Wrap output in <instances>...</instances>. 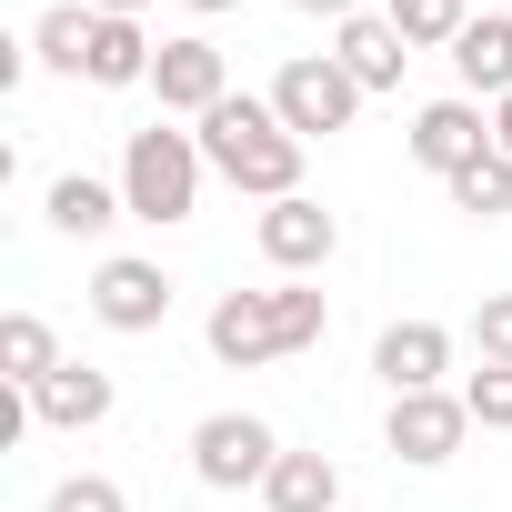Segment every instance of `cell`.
Masks as SVG:
<instances>
[{
	"mask_svg": "<svg viewBox=\"0 0 512 512\" xmlns=\"http://www.w3.org/2000/svg\"><path fill=\"white\" fill-rule=\"evenodd\" d=\"M322 332H332V302H322L312 282L221 292V302H211V322H201V342H211V362H221V372H262V362H282V352H312Z\"/></svg>",
	"mask_w": 512,
	"mask_h": 512,
	"instance_id": "cell-2",
	"label": "cell"
},
{
	"mask_svg": "<svg viewBox=\"0 0 512 512\" xmlns=\"http://www.w3.org/2000/svg\"><path fill=\"white\" fill-rule=\"evenodd\" d=\"M332 61H342L362 91H402V61H412V41H402L382 11H352V21L332 31Z\"/></svg>",
	"mask_w": 512,
	"mask_h": 512,
	"instance_id": "cell-13",
	"label": "cell"
},
{
	"mask_svg": "<svg viewBox=\"0 0 512 512\" xmlns=\"http://www.w3.org/2000/svg\"><path fill=\"white\" fill-rule=\"evenodd\" d=\"M492 151H512V101H492Z\"/></svg>",
	"mask_w": 512,
	"mask_h": 512,
	"instance_id": "cell-27",
	"label": "cell"
},
{
	"mask_svg": "<svg viewBox=\"0 0 512 512\" xmlns=\"http://www.w3.org/2000/svg\"><path fill=\"white\" fill-rule=\"evenodd\" d=\"M151 61H161V41L141 31V21H101L91 31V91H151Z\"/></svg>",
	"mask_w": 512,
	"mask_h": 512,
	"instance_id": "cell-16",
	"label": "cell"
},
{
	"mask_svg": "<svg viewBox=\"0 0 512 512\" xmlns=\"http://www.w3.org/2000/svg\"><path fill=\"white\" fill-rule=\"evenodd\" d=\"M201 181H211V161H201V131H171V121H151V131H131V141H121V201H131V221H151V231H181V221L201 211Z\"/></svg>",
	"mask_w": 512,
	"mask_h": 512,
	"instance_id": "cell-3",
	"label": "cell"
},
{
	"mask_svg": "<svg viewBox=\"0 0 512 512\" xmlns=\"http://www.w3.org/2000/svg\"><path fill=\"white\" fill-rule=\"evenodd\" d=\"M191 512H201V502H191Z\"/></svg>",
	"mask_w": 512,
	"mask_h": 512,
	"instance_id": "cell-29",
	"label": "cell"
},
{
	"mask_svg": "<svg viewBox=\"0 0 512 512\" xmlns=\"http://www.w3.org/2000/svg\"><path fill=\"white\" fill-rule=\"evenodd\" d=\"M171 302H181V282L161 262H141V251H111V262L91 272V322L101 332H161Z\"/></svg>",
	"mask_w": 512,
	"mask_h": 512,
	"instance_id": "cell-8",
	"label": "cell"
},
{
	"mask_svg": "<svg viewBox=\"0 0 512 512\" xmlns=\"http://www.w3.org/2000/svg\"><path fill=\"white\" fill-rule=\"evenodd\" d=\"M472 432H482V422H472V402H462V392H392L382 452H392V462H412V472H432V462H452Z\"/></svg>",
	"mask_w": 512,
	"mask_h": 512,
	"instance_id": "cell-7",
	"label": "cell"
},
{
	"mask_svg": "<svg viewBox=\"0 0 512 512\" xmlns=\"http://www.w3.org/2000/svg\"><path fill=\"white\" fill-rule=\"evenodd\" d=\"M251 241H262V262H272L282 282H312L332 251H342V221H332L312 191H292V201H272L262 221H251Z\"/></svg>",
	"mask_w": 512,
	"mask_h": 512,
	"instance_id": "cell-9",
	"label": "cell"
},
{
	"mask_svg": "<svg viewBox=\"0 0 512 512\" xmlns=\"http://www.w3.org/2000/svg\"><path fill=\"white\" fill-rule=\"evenodd\" d=\"M382 21L412 41V51H452L472 31V0H382Z\"/></svg>",
	"mask_w": 512,
	"mask_h": 512,
	"instance_id": "cell-20",
	"label": "cell"
},
{
	"mask_svg": "<svg viewBox=\"0 0 512 512\" xmlns=\"http://www.w3.org/2000/svg\"><path fill=\"white\" fill-rule=\"evenodd\" d=\"M462 101H512V11H472V31L442 51Z\"/></svg>",
	"mask_w": 512,
	"mask_h": 512,
	"instance_id": "cell-12",
	"label": "cell"
},
{
	"mask_svg": "<svg viewBox=\"0 0 512 512\" xmlns=\"http://www.w3.org/2000/svg\"><path fill=\"white\" fill-rule=\"evenodd\" d=\"M482 151H492V111H482V101L452 91V101H422V111H412V161H422V171L452 181V171H472Z\"/></svg>",
	"mask_w": 512,
	"mask_h": 512,
	"instance_id": "cell-10",
	"label": "cell"
},
{
	"mask_svg": "<svg viewBox=\"0 0 512 512\" xmlns=\"http://www.w3.org/2000/svg\"><path fill=\"white\" fill-rule=\"evenodd\" d=\"M472 352L512 372V292H482V302H472Z\"/></svg>",
	"mask_w": 512,
	"mask_h": 512,
	"instance_id": "cell-23",
	"label": "cell"
},
{
	"mask_svg": "<svg viewBox=\"0 0 512 512\" xmlns=\"http://www.w3.org/2000/svg\"><path fill=\"white\" fill-rule=\"evenodd\" d=\"M151 101H161V121H201V111H221V101H231V61H221V41H211V31H171L161 61H151Z\"/></svg>",
	"mask_w": 512,
	"mask_h": 512,
	"instance_id": "cell-6",
	"label": "cell"
},
{
	"mask_svg": "<svg viewBox=\"0 0 512 512\" xmlns=\"http://www.w3.org/2000/svg\"><path fill=\"white\" fill-rule=\"evenodd\" d=\"M272 512H342V462L332 452H282L272 482H262Z\"/></svg>",
	"mask_w": 512,
	"mask_h": 512,
	"instance_id": "cell-17",
	"label": "cell"
},
{
	"mask_svg": "<svg viewBox=\"0 0 512 512\" xmlns=\"http://www.w3.org/2000/svg\"><path fill=\"white\" fill-rule=\"evenodd\" d=\"M91 31H101V11H91V0H51V11L31 21V61L41 71H91Z\"/></svg>",
	"mask_w": 512,
	"mask_h": 512,
	"instance_id": "cell-18",
	"label": "cell"
},
{
	"mask_svg": "<svg viewBox=\"0 0 512 512\" xmlns=\"http://www.w3.org/2000/svg\"><path fill=\"white\" fill-rule=\"evenodd\" d=\"M91 11H101V21H141V11H151V0H91Z\"/></svg>",
	"mask_w": 512,
	"mask_h": 512,
	"instance_id": "cell-26",
	"label": "cell"
},
{
	"mask_svg": "<svg viewBox=\"0 0 512 512\" xmlns=\"http://www.w3.org/2000/svg\"><path fill=\"white\" fill-rule=\"evenodd\" d=\"M372 91L332 61V51H292L282 71H272V111L302 131V141H332V131H352V111H362Z\"/></svg>",
	"mask_w": 512,
	"mask_h": 512,
	"instance_id": "cell-4",
	"label": "cell"
},
{
	"mask_svg": "<svg viewBox=\"0 0 512 512\" xmlns=\"http://www.w3.org/2000/svg\"><path fill=\"white\" fill-rule=\"evenodd\" d=\"M51 512H131V492L111 472H71V482H51Z\"/></svg>",
	"mask_w": 512,
	"mask_h": 512,
	"instance_id": "cell-24",
	"label": "cell"
},
{
	"mask_svg": "<svg viewBox=\"0 0 512 512\" xmlns=\"http://www.w3.org/2000/svg\"><path fill=\"white\" fill-rule=\"evenodd\" d=\"M442 191H452V211H472V221H502V211H512V151H482V161H472V171H452Z\"/></svg>",
	"mask_w": 512,
	"mask_h": 512,
	"instance_id": "cell-21",
	"label": "cell"
},
{
	"mask_svg": "<svg viewBox=\"0 0 512 512\" xmlns=\"http://www.w3.org/2000/svg\"><path fill=\"white\" fill-rule=\"evenodd\" d=\"M181 11H201V21H221V11H241V0H181Z\"/></svg>",
	"mask_w": 512,
	"mask_h": 512,
	"instance_id": "cell-28",
	"label": "cell"
},
{
	"mask_svg": "<svg viewBox=\"0 0 512 512\" xmlns=\"http://www.w3.org/2000/svg\"><path fill=\"white\" fill-rule=\"evenodd\" d=\"M462 402H472L482 432H512V372H502V362H482V372L462 382Z\"/></svg>",
	"mask_w": 512,
	"mask_h": 512,
	"instance_id": "cell-22",
	"label": "cell"
},
{
	"mask_svg": "<svg viewBox=\"0 0 512 512\" xmlns=\"http://www.w3.org/2000/svg\"><path fill=\"white\" fill-rule=\"evenodd\" d=\"M272 462H282V432L262 422V412H211L201 432H191V472L211 482V492H262L272 482Z\"/></svg>",
	"mask_w": 512,
	"mask_h": 512,
	"instance_id": "cell-5",
	"label": "cell"
},
{
	"mask_svg": "<svg viewBox=\"0 0 512 512\" xmlns=\"http://www.w3.org/2000/svg\"><path fill=\"white\" fill-rule=\"evenodd\" d=\"M41 221H51L61 241H101L111 221H131V201H121V181H91V171H61V181H51V201H41Z\"/></svg>",
	"mask_w": 512,
	"mask_h": 512,
	"instance_id": "cell-14",
	"label": "cell"
},
{
	"mask_svg": "<svg viewBox=\"0 0 512 512\" xmlns=\"http://www.w3.org/2000/svg\"><path fill=\"white\" fill-rule=\"evenodd\" d=\"M372 372L392 382V392H442V372H452V332L442 322H382V342H372Z\"/></svg>",
	"mask_w": 512,
	"mask_h": 512,
	"instance_id": "cell-11",
	"label": "cell"
},
{
	"mask_svg": "<svg viewBox=\"0 0 512 512\" xmlns=\"http://www.w3.org/2000/svg\"><path fill=\"white\" fill-rule=\"evenodd\" d=\"M61 372V332L41 322V312H11V322H0V382H11V392H41Z\"/></svg>",
	"mask_w": 512,
	"mask_h": 512,
	"instance_id": "cell-19",
	"label": "cell"
},
{
	"mask_svg": "<svg viewBox=\"0 0 512 512\" xmlns=\"http://www.w3.org/2000/svg\"><path fill=\"white\" fill-rule=\"evenodd\" d=\"M201 131V161H211V181H231L241 201H292L302 191V161H312V141L272 111V91H231L221 111H201L191 121Z\"/></svg>",
	"mask_w": 512,
	"mask_h": 512,
	"instance_id": "cell-1",
	"label": "cell"
},
{
	"mask_svg": "<svg viewBox=\"0 0 512 512\" xmlns=\"http://www.w3.org/2000/svg\"><path fill=\"white\" fill-rule=\"evenodd\" d=\"M111 372H91V362H61L41 392H31V422H51V432H91V422H111Z\"/></svg>",
	"mask_w": 512,
	"mask_h": 512,
	"instance_id": "cell-15",
	"label": "cell"
},
{
	"mask_svg": "<svg viewBox=\"0 0 512 512\" xmlns=\"http://www.w3.org/2000/svg\"><path fill=\"white\" fill-rule=\"evenodd\" d=\"M292 11H302V21H332V31H342V21L362 11V0H292Z\"/></svg>",
	"mask_w": 512,
	"mask_h": 512,
	"instance_id": "cell-25",
	"label": "cell"
}]
</instances>
